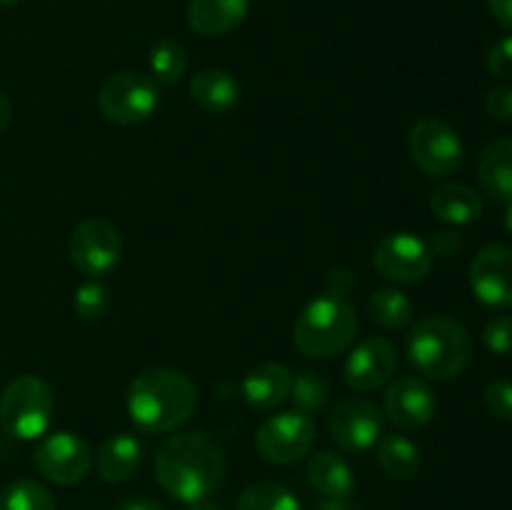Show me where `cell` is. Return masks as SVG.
Here are the masks:
<instances>
[{"label": "cell", "mask_w": 512, "mask_h": 510, "mask_svg": "<svg viewBox=\"0 0 512 510\" xmlns=\"http://www.w3.org/2000/svg\"><path fill=\"white\" fill-rule=\"evenodd\" d=\"M353 285H355V278L348 268H333L328 273V280H325V293H333V295H340V298H345V295L353 290Z\"/></svg>", "instance_id": "34"}, {"label": "cell", "mask_w": 512, "mask_h": 510, "mask_svg": "<svg viewBox=\"0 0 512 510\" xmlns=\"http://www.w3.org/2000/svg\"><path fill=\"white\" fill-rule=\"evenodd\" d=\"M10 118H13V105H10L8 93L0 88V133L10 125Z\"/></svg>", "instance_id": "38"}, {"label": "cell", "mask_w": 512, "mask_h": 510, "mask_svg": "<svg viewBox=\"0 0 512 510\" xmlns=\"http://www.w3.org/2000/svg\"><path fill=\"white\" fill-rule=\"evenodd\" d=\"M485 110L500 123H512V88H495L485 98Z\"/></svg>", "instance_id": "33"}, {"label": "cell", "mask_w": 512, "mask_h": 510, "mask_svg": "<svg viewBox=\"0 0 512 510\" xmlns=\"http://www.w3.org/2000/svg\"><path fill=\"white\" fill-rule=\"evenodd\" d=\"M370 318L385 330H398L413 320V303L403 290L378 288L368 300Z\"/></svg>", "instance_id": "24"}, {"label": "cell", "mask_w": 512, "mask_h": 510, "mask_svg": "<svg viewBox=\"0 0 512 510\" xmlns=\"http://www.w3.org/2000/svg\"><path fill=\"white\" fill-rule=\"evenodd\" d=\"M98 105L110 123L135 125L148 120L160 105V85L155 78L135 70H120L103 83Z\"/></svg>", "instance_id": "6"}, {"label": "cell", "mask_w": 512, "mask_h": 510, "mask_svg": "<svg viewBox=\"0 0 512 510\" xmlns=\"http://www.w3.org/2000/svg\"><path fill=\"white\" fill-rule=\"evenodd\" d=\"M433 250L413 233H390L375 245L373 265L385 280L410 285L423 280L433 268Z\"/></svg>", "instance_id": "11"}, {"label": "cell", "mask_w": 512, "mask_h": 510, "mask_svg": "<svg viewBox=\"0 0 512 510\" xmlns=\"http://www.w3.org/2000/svg\"><path fill=\"white\" fill-rule=\"evenodd\" d=\"M35 470L55 485H78L93 468V450L80 435L60 430L40 440L33 455Z\"/></svg>", "instance_id": "10"}, {"label": "cell", "mask_w": 512, "mask_h": 510, "mask_svg": "<svg viewBox=\"0 0 512 510\" xmlns=\"http://www.w3.org/2000/svg\"><path fill=\"white\" fill-rule=\"evenodd\" d=\"M483 195L495 205L512 203V138H498L483 150L478 168Z\"/></svg>", "instance_id": "16"}, {"label": "cell", "mask_w": 512, "mask_h": 510, "mask_svg": "<svg viewBox=\"0 0 512 510\" xmlns=\"http://www.w3.org/2000/svg\"><path fill=\"white\" fill-rule=\"evenodd\" d=\"M330 435L348 453H365L383 438V410L365 398H345L330 415Z\"/></svg>", "instance_id": "12"}, {"label": "cell", "mask_w": 512, "mask_h": 510, "mask_svg": "<svg viewBox=\"0 0 512 510\" xmlns=\"http://www.w3.org/2000/svg\"><path fill=\"white\" fill-rule=\"evenodd\" d=\"M485 348L495 355H508L512 353V313L498 315L485 325Z\"/></svg>", "instance_id": "30"}, {"label": "cell", "mask_w": 512, "mask_h": 510, "mask_svg": "<svg viewBox=\"0 0 512 510\" xmlns=\"http://www.w3.org/2000/svg\"><path fill=\"white\" fill-rule=\"evenodd\" d=\"M460 245H463V238H460L458 233H453V230H440V233H435L433 238V245H430V250L438 255H455L460 250Z\"/></svg>", "instance_id": "35"}, {"label": "cell", "mask_w": 512, "mask_h": 510, "mask_svg": "<svg viewBox=\"0 0 512 510\" xmlns=\"http://www.w3.org/2000/svg\"><path fill=\"white\" fill-rule=\"evenodd\" d=\"M238 510H300V500L290 488L273 480L253 483L238 495Z\"/></svg>", "instance_id": "25"}, {"label": "cell", "mask_w": 512, "mask_h": 510, "mask_svg": "<svg viewBox=\"0 0 512 510\" xmlns=\"http://www.w3.org/2000/svg\"><path fill=\"white\" fill-rule=\"evenodd\" d=\"M190 510H220V508L215 503H210V500H198V503L190 505Z\"/></svg>", "instance_id": "40"}, {"label": "cell", "mask_w": 512, "mask_h": 510, "mask_svg": "<svg viewBox=\"0 0 512 510\" xmlns=\"http://www.w3.org/2000/svg\"><path fill=\"white\" fill-rule=\"evenodd\" d=\"M143 463V443L130 433L110 435L98 453V473L105 483H128Z\"/></svg>", "instance_id": "20"}, {"label": "cell", "mask_w": 512, "mask_h": 510, "mask_svg": "<svg viewBox=\"0 0 512 510\" xmlns=\"http://www.w3.org/2000/svg\"><path fill=\"white\" fill-rule=\"evenodd\" d=\"M320 510H350V508H348V503H345V500L325 498V503L320 505Z\"/></svg>", "instance_id": "39"}, {"label": "cell", "mask_w": 512, "mask_h": 510, "mask_svg": "<svg viewBox=\"0 0 512 510\" xmlns=\"http://www.w3.org/2000/svg\"><path fill=\"white\" fill-rule=\"evenodd\" d=\"M358 333V315L348 298L323 293L300 310L293 343L308 358H330L348 348Z\"/></svg>", "instance_id": "4"}, {"label": "cell", "mask_w": 512, "mask_h": 510, "mask_svg": "<svg viewBox=\"0 0 512 510\" xmlns=\"http://www.w3.org/2000/svg\"><path fill=\"white\" fill-rule=\"evenodd\" d=\"M398 368V353L388 338H365L345 360V383L358 393H370L393 378Z\"/></svg>", "instance_id": "14"}, {"label": "cell", "mask_w": 512, "mask_h": 510, "mask_svg": "<svg viewBox=\"0 0 512 510\" xmlns=\"http://www.w3.org/2000/svg\"><path fill=\"white\" fill-rule=\"evenodd\" d=\"M20 0H0V8H15Z\"/></svg>", "instance_id": "41"}, {"label": "cell", "mask_w": 512, "mask_h": 510, "mask_svg": "<svg viewBox=\"0 0 512 510\" xmlns=\"http://www.w3.org/2000/svg\"><path fill=\"white\" fill-rule=\"evenodd\" d=\"M430 210L443 223L468 225L475 223L480 213H483V198L470 185L445 183L430 193Z\"/></svg>", "instance_id": "22"}, {"label": "cell", "mask_w": 512, "mask_h": 510, "mask_svg": "<svg viewBox=\"0 0 512 510\" xmlns=\"http://www.w3.org/2000/svg\"><path fill=\"white\" fill-rule=\"evenodd\" d=\"M485 405L495 418L512 423V380H493L485 388Z\"/></svg>", "instance_id": "31"}, {"label": "cell", "mask_w": 512, "mask_h": 510, "mask_svg": "<svg viewBox=\"0 0 512 510\" xmlns=\"http://www.w3.org/2000/svg\"><path fill=\"white\" fill-rule=\"evenodd\" d=\"M0 510H58L55 498L35 480H13L0 493Z\"/></svg>", "instance_id": "27"}, {"label": "cell", "mask_w": 512, "mask_h": 510, "mask_svg": "<svg viewBox=\"0 0 512 510\" xmlns=\"http://www.w3.org/2000/svg\"><path fill=\"white\" fill-rule=\"evenodd\" d=\"M293 373L280 363H263L243 380V398L255 410H273L290 398Z\"/></svg>", "instance_id": "17"}, {"label": "cell", "mask_w": 512, "mask_h": 510, "mask_svg": "<svg viewBox=\"0 0 512 510\" xmlns=\"http://www.w3.org/2000/svg\"><path fill=\"white\" fill-rule=\"evenodd\" d=\"M70 260L88 278L100 280L113 273L123 258L120 230L105 218H85L70 233Z\"/></svg>", "instance_id": "8"}, {"label": "cell", "mask_w": 512, "mask_h": 510, "mask_svg": "<svg viewBox=\"0 0 512 510\" xmlns=\"http://www.w3.org/2000/svg\"><path fill=\"white\" fill-rule=\"evenodd\" d=\"M408 150L413 163L430 178H448L463 165V140L438 118H423L410 128Z\"/></svg>", "instance_id": "7"}, {"label": "cell", "mask_w": 512, "mask_h": 510, "mask_svg": "<svg viewBox=\"0 0 512 510\" xmlns=\"http://www.w3.org/2000/svg\"><path fill=\"white\" fill-rule=\"evenodd\" d=\"M53 415V390L38 375H18L0 395V428L15 440H35L45 435Z\"/></svg>", "instance_id": "5"}, {"label": "cell", "mask_w": 512, "mask_h": 510, "mask_svg": "<svg viewBox=\"0 0 512 510\" xmlns=\"http://www.w3.org/2000/svg\"><path fill=\"white\" fill-rule=\"evenodd\" d=\"M198 408V388L173 368L143 370L128 388V415L143 433H170Z\"/></svg>", "instance_id": "2"}, {"label": "cell", "mask_w": 512, "mask_h": 510, "mask_svg": "<svg viewBox=\"0 0 512 510\" xmlns=\"http://www.w3.org/2000/svg\"><path fill=\"white\" fill-rule=\"evenodd\" d=\"M410 363L435 380L458 378L473 358V340L465 325L448 315L418 320L408 335Z\"/></svg>", "instance_id": "3"}, {"label": "cell", "mask_w": 512, "mask_h": 510, "mask_svg": "<svg viewBox=\"0 0 512 510\" xmlns=\"http://www.w3.org/2000/svg\"><path fill=\"white\" fill-rule=\"evenodd\" d=\"M470 288L490 308H512V248L485 245L470 263Z\"/></svg>", "instance_id": "13"}, {"label": "cell", "mask_w": 512, "mask_h": 510, "mask_svg": "<svg viewBox=\"0 0 512 510\" xmlns=\"http://www.w3.org/2000/svg\"><path fill=\"white\" fill-rule=\"evenodd\" d=\"M383 408L390 423L413 433V430L425 428L435 418L438 400H435V393L428 383L408 375V378H398L390 385Z\"/></svg>", "instance_id": "15"}, {"label": "cell", "mask_w": 512, "mask_h": 510, "mask_svg": "<svg viewBox=\"0 0 512 510\" xmlns=\"http://www.w3.org/2000/svg\"><path fill=\"white\" fill-rule=\"evenodd\" d=\"M315 443V420L300 410H285L265 420L255 433L260 458L273 465H293L310 453Z\"/></svg>", "instance_id": "9"}, {"label": "cell", "mask_w": 512, "mask_h": 510, "mask_svg": "<svg viewBox=\"0 0 512 510\" xmlns=\"http://www.w3.org/2000/svg\"><path fill=\"white\" fill-rule=\"evenodd\" d=\"M488 68L495 78L512 80V35L498 40L488 53Z\"/></svg>", "instance_id": "32"}, {"label": "cell", "mask_w": 512, "mask_h": 510, "mask_svg": "<svg viewBox=\"0 0 512 510\" xmlns=\"http://www.w3.org/2000/svg\"><path fill=\"white\" fill-rule=\"evenodd\" d=\"M73 305H75V313H78L83 320H100L110 308L108 288H105L103 283H98V280L90 278L88 283H83L78 290H75Z\"/></svg>", "instance_id": "29"}, {"label": "cell", "mask_w": 512, "mask_h": 510, "mask_svg": "<svg viewBox=\"0 0 512 510\" xmlns=\"http://www.w3.org/2000/svg\"><path fill=\"white\" fill-rule=\"evenodd\" d=\"M308 480L320 495L330 500H348L358 488V480H355L348 460L340 458L333 450H320L310 458Z\"/></svg>", "instance_id": "18"}, {"label": "cell", "mask_w": 512, "mask_h": 510, "mask_svg": "<svg viewBox=\"0 0 512 510\" xmlns=\"http://www.w3.org/2000/svg\"><path fill=\"white\" fill-rule=\"evenodd\" d=\"M488 3L495 18H498L505 28H512V0H488Z\"/></svg>", "instance_id": "36"}, {"label": "cell", "mask_w": 512, "mask_h": 510, "mask_svg": "<svg viewBox=\"0 0 512 510\" xmlns=\"http://www.w3.org/2000/svg\"><path fill=\"white\" fill-rule=\"evenodd\" d=\"M188 70V53L178 40H158L150 50V73L155 83L175 85Z\"/></svg>", "instance_id": "26"}, {"label": "cell", "mask_w": 512, "mask_h": 510, "mask_svg": "<svg viewBox=\"0 0 512 510\" xmlns=\"http://www.w3.org/2000/svg\"><path fill=\"white\" fill-rule=\"evenodd\" d=\"M248 15V0H190L188 25L200 35H225Z\"/></svg>", "instance_id": "21"}, {"label": "cell", "mask_w": 512, "mask_h": 510, "mask_svg": "<svg viewBox=\"0 0 512 510\" xmlns=\"http://www.w3.org/2000/svg\"><path fill=\"white\" fill-rule=\"evenodd\" d=\"M378 465L388 478L410 480L420 470V450L405 435H383L378 440Z\"/></svg>", "instance_id": "23"}, {"label": "cell", "mask_w": 512, "mask_h": 510, "mask_svg": "<svg viewBox=\"0 0 512 510\" xmlns=\"http://www.w3.org/2000/svg\"><path fill=\"white\" fill-rule=\"evenodd\" d=\"M115 510H168L158 503V500L150 498H128L118 505Z\"/></svg>", "instance_id": "37"}, {"label": "cell", "mask_w": 512, "mask_h": 510, "mask_svg": "<svg viewBox=\"0 0 512 510\" xmlns=\"http://www.w3.org/2000/svg\"><path fill=\"white\" fill-rule=\"evenodd\" d=\"M228 475L223 448L203 430L175 433L155 453L160 488L183 503H198L218 493Z\"/></svg>", "instance_id": "1"}, {"label": "cell", "mask_w": 512, "mask_h": 510, "mask_svg": "<svg viewBox=\"0 0 512 510\" xmlns=\"http://www.w3.org/2000/svg\"><path fill=\"white\" fill-rule=\"evenodd\" d=\"M190 98L205 113H228L240 100V83L223 68H205L190 80Z\"/></svg>", "instance_id": "19"}, {"label": "cell", "mask_w": 512, "mask_h": 510, "mask_svg": "<svg viewBox=\"0 0 512 510\" xmlns=\"http://www.w3.org/2000/svg\"><path fill=\"white\" fill-rule=\"evenodd\" d=\"M330 398L328 380L320 373L313 370H300L298 375H293V388H290V398L293 400L295 410L300 413H315V410L323 408Z\"/></svg>", "instance_id": "28"}]
</instances>
